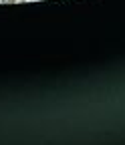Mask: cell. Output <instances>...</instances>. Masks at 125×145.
Wrapping results in <instances>:
<instances>
[{"label": "cell", "instance_id": "cell-1", "mask_svg": "<svg viewBox=\"0 0 125 145\" xmlns=\"http://www.w3.org/2000/svg\"><path fill=\"white\" fill-rule=\"evenodd\" d=\"M2 4H14V2H24V0H0Z\"/></svg>", "mask_w": 125, "mask_h": 145}]
</instances>
